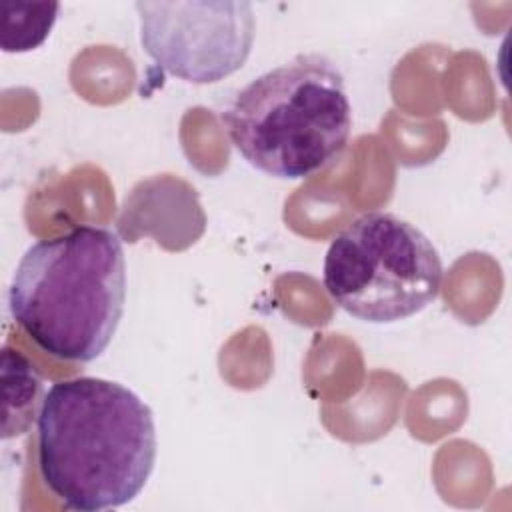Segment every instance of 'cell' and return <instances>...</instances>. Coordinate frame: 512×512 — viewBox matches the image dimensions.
I'll use <instances>...</instances> for the list:
<instances>
[{
  "label": "cell",
  "mask_w": 512,
  "mask_h": 512,
  "mask_svg": "<svg viewBox=\"0 0 512 512\" xmlns=\"http://www.w3.org/2000/svg\"><path fill=\"white\" fill-rule=\"evenodd\" d=\"M136 12L144 52L184 82L224 80L250 56L256 18L248 2H136Z\"/></svg>",
  "instance_id": "cell-5"
},
{
  "label": "cell",
  "mask_w": 512,
  "mask_h": 512,
  "mask_svg": "<svg viewBox=\"0 0 512 512\" xmlns=\"http://www.w3.org/2000/svg\"><path fill=\"white\" fill-rule=\"evenodd\" d=\"M156 452L150 406L120 382L58 380L42 398L38 472L64 508L96 512L132 502L154 470Z\"/></svg>",
  "instance_id": "cell-1"
},
{
  "label": "cell",
  "mask_w": 512,
  "mask_h": 512,
  "mask_svg": "<svg viewBox=\"0 0 512 512\" xmlns=\"http://www.w3.org/2000/svg\"><path fill=\"white\" fill-rule=\"evenodd\" d=\"M4 26L0 46L6 54H22L38 48L56 24L58 2H4Z\"/></svg>",
  "instance_id": "cell-7"
},
{
  "label": "cell",
  "mask_w": 512,
  "mask_h": 512,
  "mask_svg": "<svg viewBox=\"0 0 512 512\" xmlns=\"http://www.w3.org/2000/svg\"><path fill=\"white\" fill-rule=\"evenodd\" d=\"M222 122L250 166L274 178L302 180L346 148L352 108L336 64L304 54L246 84Z\"/></svg>",
  "instance_id": "cell-3"
},
{
  "label": "cell",
  "mask_w": 512,
  "mask_h": 512,
  "mask_svg": "<svg viewBox=\"0 0 512 512\" xmlns=\"http://www.w3.org/2000/svg\"><path fill=\"white\" fill-rule=\"evenodd\" d=\"M2 384H4V438L28 432L42 406V378L36 366L18 350L2 348Z\"/></svg>",
  "instance_id": "cell-6"
},
{
  "label": "cell",
  "mask_w": 512,
  "mask_h": 512,
  "mask_svg": "<svg viewBox=\"0 0 512 512\" xmlns=\"http://www.w3.org/2000/svg\"><path fill=\"white\" fill-rule=\"evenodd\" d=\"M444 268L432 240L392 212H368L330 242L322 280L346 314L394 324L420 314L442 286Z\"/></svg>",
  "instance_id": "cell-4"
},
{
  "label": "cell",
  "mask_w": 512,
  "mask_h": 512,
  "mask_svg": "<svg viewBox=\"0 0 512 512\" xmlns=\"http://www.w3.org/2000/svg\"><path fill=\"white\" fill-rule=\"evenodd\" d=\"M124 300L122 240L90 224L32 244L8 288L14 322L42 352L66 362H90L108 348Z\"/></svg>",
  "instance_id": "cell-2"
}]
</instances>
